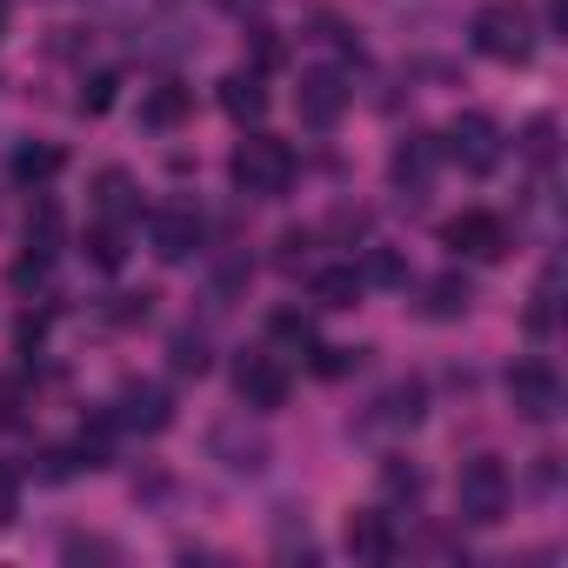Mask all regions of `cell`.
Masks as SVG:
<instances>
[{"label": "cell", "mask_w": 568, "mask_h": 568, "mask_svg": "<svg viewBox=\"0 0 568 568\" xmlns=\"http://www.w3.org/2000/svg\"><path fill=\"white\" fill-rule=\"evenodd\" d=\"M168 362H174V375H207V335L181 328V335L168 342Z\"/></svg>", "instance_id": "cell-20"}, {"label": "cell", "mask_w": 568, "mask_h": 568, "mask_svg": "<svg viewBox=\"0 0 568 568\" xmlns=\"http://www.w3.org/2000/svg\"><path fill=\"white\" fill-rule=\"evenodd\" d=\"M302 254H308V234H302V227H295V234H281V267H295Z\"/></svg>", "instance_id": "cell-31"}, {"label": "cell", "mask_w": 568, "mask_h": 568, "mask_svg": "<svg viewBox=\"0 0 568 568\" xmlns=\"http://www.w3.org/2000/svg\"><path fill=\"white\" fill-rule=\"evenodd\" d=\"M295 108L308 128H335L342 108H348V81L335 68H302V88H295Z\"/></svg>", "instance_id": "cell-9"}, {"label": "cell", "mask_w": 568, "mask_h": 568, "mask_svg": "<svg viewBox=\"0 0 568 568\" xmlns=\"http://www.w3.org/2000/svg\"><path fill=\"white\" fill-rule=\"evenodd\" d=\"M227 174H234L241 194L274 201V194H288V181H295V148H288V141H274V134H247V141L234 148Z\"/></svg>", "instance_id": "cell-1"}, {"label": "cell", "mask_w": 568, "mask_h": 568, "mask_svg": "<svg viewBox=\"0 0 568 568\" xmlns=\"http://www.w3.org/2000/svg\"><path fill=\"white\" fill-rule=\"evenodd\" d=\"M508 408L521 422H555L561 415V375L548 362H515L508 368Z\"/></svg>", "instance_id": "cell-6"}, {"label": "cell", "mask_w": 568, "mask_h": 568, "mask_svg": "<svg viewBox=\"0 0 568 568\" xmlns=\"http://www.w3.org/2000/svg\"><path fill=\"white\" fill-rule=\"evenodd\" d=\"M348 555H355V561H395V528H388L382 508L348 515Z\"/></svg>", "instance_id": "cell-12"}, {"label": "cell", "mask_w": 568, "mask_h": 568, "mask_svg": "<svg viewBox=\"0 0 568 568\" xmlns=\"http://www.w3.org/2000/svg\"><path fill=\"white\" fill-rule=\"evenodd\" d=\"M28 247H34V254H54V247H61V214H54L48 201L28 214Z\"/></svg>", "instance_id": "cell-21"}, {"label": "cell", "mask_w": 568, "mask_h": 568, "mask_svg": "<svg viewBox=\"0 0 568 568\" xmlns=\"http://www.w3.org/2000/svg\"><path fill=\"white\" fill-rule=\"evenodd\" d=\"M0 34H8V0H0Z\"/></svg>", "instance_id": "cell-34"}, {"label": "cell", "mask_w": 568, "mask_h": 568, "mask_svg": "<svg viewBox=\"0 0 568 568\" xmlns=\"http://www.w3.org/2000/svg\"><path fill=\"white\" fill-rule=\"evenodd\" d=\"M41 335H48V322H41V315H28V322L14 328V342H21V348H41Z\"/></svg>", "instance_id": "cell-32"}, {"label": "cell", "mask_w": 568, "mask_h": 568, "mask_svg": "<svg viewBox=\"0 0 568 568\" xmlns=\"http://www.w3.org/2000/svg\"><path fill=\"white\" fill-rule=\"evenodd\" d=\"M8 422H21V388L0 382V428H8Z\"/></svg>", "instance_id": "cell-29"}, {"label": "cell", "mask_w": 568, "mask_h": 568, "mask_svg": "<svg viewBox=\"0 0 568 568\" xmlns=\"http://www.w3.org/2000/svg\"><path fill=\"white\" fill-rule=\"evenodd\" d=\"M234 395H241L254 415L281 408V402H288V362H281L274 348H254V355H241V362H234Z\"/></svg>", "instance_id": "cell-5"}, {"label": "cell", "mask_w": 568, "mask_h": 568, "mask_svg": "<svg viewBox=\"0 0 568 568\" xmlns=\"http://www.w3.org/2000/svg\"><path fill=\"white\" fill-rule=\"evenodd\" d=\"M362 288H368V281H362L355 261H342V267H315V281H308V295H315L322 308H355Z\"/></svg>", "instance_id": "cell-15"}, {"label": "cell", "mask_w": 568, "mask_h": 568, "mask_svg": "<svg viewBox=\"0 0 568 568\" xmlns=\"http://www.w3.org/2000/svg\"><path fill=\"white\" fill-rule=\"evenodd\" d=\"M21 515V475L8 468V462H0V528H8Z\"/></svg>", "instance_id": "cell-25"}, {"label": "cell", "mask_w": 568, "mask_h": 568, "mask_svg": "<svg viewBox=\"0 0 568 568\" xmlns=\"http://www.w3.org/2000/svg\"><path fill=\"white\" fill-rule=\"evenodd\" d=\"M221 14H247V8H261V0H214Z\"/></svg>", "instance_id": "cell-33"}, {"label": "cell", "mask_w": 568, "mask_h": 568, "mask_svg": "<svg viewBox=\"0 0 568 568\" xmlns=\"http://www.w3.org/2000/svg\"><path fill=\"white\" fill-rule=\"evenodd\" d=\"M114 88H121V74H88L81 81V114H108L114 108Z\"/></svg>", "instance_id": "cell-22"}, {"label": "cell", "mask_w": 568, "mask_h": 568, "mask_svg": "<svg viewBox=\"0 0 568 568\" xmlns=\"http://www.w3.org/2000/svg\"><path fill=\"white\" fill-rule=\"evenodd\" d=\"M61 174V148H48V141H28L21 154H14V181L21 187H48Z\"/></svg>", "instance_id": "cell-18"}, {"label": "cell", "mask_w": 568, "mask_h": 568, "mask_svg": "<svg viewBox=\"0 0 568 568\" xmlns=\"http://www.w3.org/2000/svg\"><path fill=\"white\" fill-rule=\"evenodd\" d=\"M548 141H555V121H535V128H528V154L548 161Z\"/></svg>", "instance_id": "cell-30"}, {"label": "cell", "mask_w": 568, "mask_h": 568, "mask_svg": "<svg viewBox=\"0 0 568 568\" xmlns=\"http://www.w3.org/2000/svg\"><path fill=\"white\" fill-rule=\"evenodd\" d=\"M168 422H174V402H168V388H161V382H128V388L114 395V428L161 435Z\"/></svg>", "instance_id": "cell-8"}, {"label": "cell", "mask_w": 568, "mask_h": 568, "mask_svg": "<svg viewBox=\"0 0 568 568\" xmlns=\"http://www.w3.org/2000/svg\"><path fill=\"white\" fill-rule=\"evenodd\" d=\"M468 302H475L468 274H435L428 288H422V315L428 322H455V315H468Z\"/></svg>", "instance_id": "cell-16"}, {"label": "cell", "mask_w": 568, "mask_h": 568, "mask_svg": "<svg viewBox=\"0 0 568 568\" xmlns=\"http://www.w3.org/2000/svg\"><path fill=\"white\" fill-rule=\"evenodd\" d=\"M274 342H295V348H308V342H315L308 315H274Z\"/></svg>", "instance_id": "cell-26"}, {"label": "cell", "mask_w": 568, "mask_h": 568, "mask_svg": "<svg viewBox=\"0 0 568 568\" xmlns=\"http://www.w3.org/2000/svg\"><path fill=\"white\" fill-rule=\"evenodd\" d=\"M442 161H455L468 174H495L501 168V128L488 114H455L442 134Z\"/></svg>", "instance_id": "cell-4"}, {"label": "cell", "mask_w": 568, "mask_h": 568, "mask_svg": "<svg viewBox=\"0 0 568 568\" xmlns=\"http://www.w3.org/2000/svg\"><path fill=\"white\" fill-rule=\"evenodd\" d=\"M422 402H428V395H422V382L388 388V395H382V428H415V422H422Z\"/></svg>", "instance_id": "cell-19"}, {"label": "cell", "mask_w": 568, "mask_h": 568, "mask_svg": "<svg viewBox=\"0 0 568 568\" xmlns=\"http://www.w3.org/2000/svg\"><path fill=\"white\" fill-rule=\"evenodd\" d=\"M442 241H448L455 254H468V261H501V254H508V227H501V214H488V207H462V214L442 227Z\"/></svg>", "instance_id": "cell-7"}, {"label": "cell", "mask_w": 568, "mask_h": 568, "mask_svg": "<svg viewBox=\"0 0 568 568\" xmlns=\"http://www.w3.org/2000/svg\"><path fill=\"white\" fill-rule=\"evenodd\" d=\"M475 48L488 61H501V68H521L535 54V21H528L521 0H488V8L475 14Z\"/></svg>", "instance_id": "cell-3"}, {"label": "cell", "mask_w": 568, "mask_h": 568, "mask_svg": "<svg viewBox=\"0 0 568 568\" xmlns=\"http://www.w3.org/2000/svg\"><path fill=\"white\" fill-rule=\"evenodd\" d=\"M508 468L495 462V455H475V462H462V475H455V515L468 521V528H495L501 515H508Z\"/></svg>", "instance_id": "cell-2"}, {"label": "cell", "mask_w": 568, "mask_h": 568, "mask_svg": "<svg viewBox=\"0 0 568 568\" xmlns=\"http://www.w3.org/2000/svg\"><path fill=\"white\" fill-rule=\"evenodd\" d=\"M88 254H94V267H121V254H128V247H121V227L101 221V227L88 234Z\"/></svg>", "instance_id": "cell-23"}, {"label": "cell", "mask_w": 568, "mask_h": 568, "mask_svg": "<svg viewBox=\"0 0 568 568\" xmlns=\"http://www.w3.org/2000/svg\"><path fill=\"white\" fill-rule=\"evenodd\" d=\"M435 168H442V141L408 134V141L395 148V161H388V181H395L402 194H428V187H435Z\"/></svg>", "instance_id": "cell-11"}, {"label": "cell", "mask_w": 568, "mask_h": 568, "mask_svg": "<svg viewBox=\"0 0 568 568\" xmlns=\"http://www.w3.org/2000/svg\"><path fill=\"white\" fill-rule=\"evenodd\" d=\"M148 247H154L168 267L194 261V254H201V214H187V207H168V214H154V221H148Z\"/></svg>", "instance_id": "cell-10"}, {"label": "cell", "mask_w": 568, "mask_h": 568, "mask_svg": "<svg viewBox=\"0 0 568 568\" xmlns=\"http://www.w3.org/2000/svg\"><path fill=\"white\" fill-rule=\"evenodd\" d=\"M141 201H134V181L121 174V168H108L101 181H94V214L101 221H114V227H128V214H134Z\"/></svg>", "instance_id": "cell-17"}, {"label": "cell", "mask_w": 568, "mask_h": 568, "mask_svg": "<svg viewBox=\"0 0 568 568\" xmlns=\"http://www.w3.org/2000/svg\"><path fill=\"white\" fill-rule=\"evenodd\" d=\"M355 362H362L355 348H322V355H315V375H328V382H335V375H348Z\"/></svg>", "instance_id": "cell-27"}, {"label": "cell", "mask_w": 568, "mask_h": 568, "mask_svg": "<svg viewBox=\"0 0 568 568\" xmlns=\"http://www.w3.org/2000/svg\"><path fill=\"white\" fill-rule=\"evenodd\" d=\"M382 495H388V501H415V495H422V475L402 468V462H382Z\"/></svg>", "instance_id": "cell-24"}, {"label": "cell", "mask_w": 568, "mask_h": 568, "mask_svg": "<svg viewBox=\"0 0 568 568\" xmlns=\"http://www.w3.org/2000/svg\"><path fill=\"white\" fill-rule=\"evenodd\" d=\"M187 114H194V94H187L181 81H154V88L141 94V121H148V128H161V134H168V128H181Z\"/></svg>", "instance_id": "cell-14"}, {"label": "cell", "mask_w": 568, "mask_h": 568, "mask_svg": "<svg viewBox=\"0 0 568 568\" xmlns=\"http://www.w3.org/2000/svg\"><path fill=\"white\" fill-rule=\"evenodd\" d=\"M221 108H227V121L254 128V121L267 114V88H261V74H254V68H234V74L221 81Z\"/></svg>", "instance_id": "cell-13"}, {"label": "cell", "mask_w": 568, "mask_h": 568, "mask_svg": "<svg viewBox=\"0 0 568 568\" xmlns=\"http://www.w3.org/2000/svg\"><path fill=\"white\" fill-rule=\"evenodd\" d=\"M362 281H382V288H395V281H402V261L395 254H368V274Z\"/></svg>", "instance_id": "cell-28"}]
</instances>
